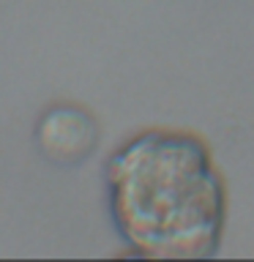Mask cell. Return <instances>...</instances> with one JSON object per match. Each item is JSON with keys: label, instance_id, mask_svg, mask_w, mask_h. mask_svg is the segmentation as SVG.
I'll use <instances>...</instances> for the list:
<instances>
[{"label": "cell", "instance_id": "1", "mask_svg": "<svg viewBox=\"0 0 254 262\" xmlns=\"http://www.w3.org/2000/svg\"><path fill=\"white\" fill-rule=\"evenodd\" d=\"M118 232L145 257L205 259L219 251L227 188L210 147L188 131L153 128L107 164Z\"/></svg>", "mask_w": 254, "mask_h": 262}, {"label": "cell", "instance_id": "2", "mask_svg": "<svg viewBox=\"0 0 254 262\" xmlns=\"http://www.w3.org/2000/svg\"><path fill=\"white\" fill-rule=\"evenodd\" d=\"M98 123L88 110L57 104L38 118L36 145L47 161L57 167H77L88 161L98 145Z\"/></svg>", "mask_w": 254, "mask_h": 262}]
</instances>
